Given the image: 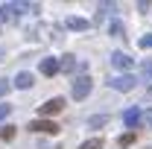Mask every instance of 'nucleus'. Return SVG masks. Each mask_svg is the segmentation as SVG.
I'll use <instances>...</instances> for the list:
<instances>
[{
    "instance_id": "obj_20",
    "label": "nucleus",
    "mask_w": 152,
    "mask_h": 149,
    "mask_svg": "<svg viewBox=\"0 0 152 149\" xmlns=\"http://www.w3.org/2000/svg\"><path fill=\"white\" fill-rule=\"evenodd\" d=\"M140 123H143V126H152V108H146V111H143V117H140Z\"/></svg>"
},
{
    "instance_id": "obj_11",
    "label": "nucleus",
    "mask_w": 152,
    "mask_h": 149,
    "mask_svg": "<svg viewBox=\"0 0 152 149\" xmlns=\"http://www.w3.org/2000/svg\"><path fill=\"white\" fill-rule=\"evenodd\" d=\"M64 23H67V29H76V32H85L88 29V20L85 18H67Z\"/></svg>"
},
{
    "instance_id": "obj_14",
    "label": "nucleus",
    "mask_w": 152,
    "mask_h": 149,
    "mask_svg": "<svg viewBox=\"0 0 152 149\" xmlns=\"http://www.w3.org/2000/svg\"><path fill=\"white\" fill-rule=\"evenodd\" d=\"M102 143H105L102 137H91V140H85V143H82L79 149H102Z\"/></svg>"
},
{
    "instance_id": "obj_7",
    "label": "nucleus",
    "mask_w": 152,
    "mask_h": 149,
    "mask_svg": "<svg viewBox=\"0 0 152 149\" xmlns=\"http://www.w3.org/2000/svg\"><path fill=\"white\" fill-rule=\"evenodd\" d=\"M140 117H143V114H140V108H126V111H123V123L134 131V129H137V123H140Z\"/></svg>"
},
{
    "instance_id": "obj_18",
    "label": "nucleus",
    "mask_w": 152,
    "mask_h": 149,
    "mask_svg": "<svg viewBox=\"0 0 152 149\" xmlns=\"http://www.w3.org/2000/svg\"><path fill=\"white\" fill-rule=\"evenodd\" d=\"M9 91H12V82L9 79H0V96H6Z\"/></svg>"
},
{
    "instance_id": "obj_10",
    "label": "nucleus",
    "mask_w": 152,
    "mask_h": 149,
    "mask_svg": "<svg viewBox=\"0 0 152 149\" xmlns=\"http://www.w3.org/2000/svg\"><path fill=\"white\" fill-rule=\"evenodd\" d=\"M41 73L44 76H56L58 73V58H41Z\"/></svg>"
},
{
    "instance_id": "obj_6",
    "label": "nucleus",
    "mask_w": 152,
    "mask_h": 149,
    "mask_svg": "<svg viewBox=\"0 0 152 149\" xmlns=\"http://www.w3.org/2000/svg\"><path fill=\"white\" fill-rule=\"evenodd\" d=\"M111 64L117 67V70H129V67L134 64V58H129L126 53H120V50H117V53H111Z\"/></svg>"
},
{
    "instance_id": "obj_15",
    "label": "nucleus",
    "mask_w": 152,
    "mask_h": 149,
    "mask_svg": "<svg viewBox=\"0 0 152 149\" xmlns=\"http://www.w3.org/2000/svg\"><path fill=\"white\" fill-rule=\"evenodd\" d=\"M105 123H108V117H105V114H96V117L88 120V126H91V129H99V126H105Z\"/></svg>"
},
{
    "instance_id": "obj_13",
    "label": "nucleus",
    "mask_w": 152,
    "mask_h": 149,
    "mask_svg": "<svg viewBox=\"0 0 152 149\" xmlns=\"http://www.w3.org/2000/svg\"><path fill=\"white\" fill-rule=\"evenodd\" d=\"M140 76H143V82H152V58H146L140 64Z\"/></svg>"
},
{
    "instance_id": "obj_8",
    "label": "nucleus",
    "mask_w": 152,
    "mask_h": 149,
    "mask_svg": "<svg viewBox=\"0 0 152 149\" xmlns=\"http://www.w3.org/2000/svg\"><path fill=\"white\" fill-rule=\"evenodd\" d=\"M76 67H79V61H76V56H70V53L58 58V70H64V73H73Z\"/></svg>"
},
{
    "instance_id": "obj_4",
    "label": "nucleus",
    "mask_w": 152,
    "mask_h": 149,
    "mask_svg": "<svg viewBox=\"0 0 152 149\" xmlns=\"http://www.w3.org/2000/svg\"><path fill=\"white\" fill-rule=\"evenodd\" d=\"M20 9H29L26 3H6V6H0V18L3 20H18Z\"/></svg>"
},
{
    "instance_id": "obj_3",
    "label": "nucleus",
    "mask_w": 152,
    "mask_h": 149,
    "mask_svg": "<svg viewBox=\"0 0 152 149\" xmlns=\"http://www.w3.org/2000/svg\"><path fill=\"white\" fill-rule=\"evenodd\" d=\"M108 85H111L114 91L126 93V91H132V88H134V76H129V73H120V76H114Z\"/></svg>"
},
{
    "instance_id": "obj_21",
    "label": "nucleus",
    "mask_w": 152,
    "mask_h": 149,
    "mask_svg": "<svg viewBox=\"0 0 152 149\" xmlns=\"http://www.w3.org/2000/svg\"><path fill=\"white\" fill-rule=\"evenodd\" d=\"M9 114H12V105H6V102H3V105H0V120H6Z\"/></svg>"
},
{
    "instance_id": "obj_2",
    "label": "nucleus",
    "mask_w": 152,
    "mask_h": 149,
    "mask_svg": "<svg viewBox=\"0 0 152 149\" xmlns=\"http://www.w3.org/2000/svg\"><path fill=\"white\" fill-rule=\"evenodd\" d=\"M38 111H41V120H44V117H53V114L64 111V99H61V96H53V99H47L44 105H38Z\"/></svg>"
},
{
    "instance_id": "obj_1",
    "label": "nucleus",
    "mask_w": 152,
    "mask_h": 149,
    "mask_svg": "<svg viewBox=\"0 0 152 149\" xmlns=\"http://www.w3.org/2000/svg\"><path fill=\"white\" fill-rule=\"evenodd\" d=\"M91 88H94V82H91V76L82 73L73 79V85H70V93H73V99H85L88 93H91Z\"/></svg>"
},
{
    "instance_id": "obj_16",
    "label": "nucleus",
    "mask_w": 152,
    "mask_h": 149,
    "mask_svg": "<svg viewBox=\"0 0 152 149\" xmlns=\"http://www.w3.org/2000/svg\"><path fill=\"white\" fill-rule=\"evenodd\" d=\"M120 146H132L134 143V131H126V134H120V140H117Z\"/></svg>"
},
{
    "instance_id": "obj_17",
    "label": "nucleus",
    "mask_w": 152,
    "mask_h": 149,
    "mask_svg": "<svg viewBox=\"0 0 152 149\" xmlns=\"http://www.w3.org/2000/svg\"><path fill=\"white\" fill-rule=\"evenodd\" d=\"M0 137H3V140H12V137H15V126H3V129H0Z\"/></svg>"
},
{
    "instance_id": "obj_19",
    "label": "nucleus",
    "mask_w": 152,
    "mask_h": 149,
    "mask_svg": "<svg viewBox=\"0 0 152 149\" xmlns=\"http://www.w3.org/2000/svg\"><path fill=\"white\" fill-rule=\"evenodd\" d=\"M137 44H140L143 50H152V32H149V35H143L140 41H137Z\"/></svg>"
},
{
    "instance_id": "obj_9",
    "label": "nucleus",
    "mask_w": 152,
    "mask_h": 149,
    "mask_svg": "<svg viewBox=\"0 0 152 149\" xmlns=\"http://www.w3.org/2000/svg\"><path fill=\"white\" fill-rule=\"evenodd\" d=\"M32 85H35L32 73H26V70H23V73H18V76H15V88H20V91H29Z\"/></svg>"
},
{
    "instance_id": "obj_5",
    "label": "nucleus",
    "mask_w": 152,
    "mask_h": 149,
    "mask_svg": "<svg viewBox=\"0 0 152 149\" xmlns=\"http://www.w3.org/2000/svg\"><path fill=\"white\" fill-rule=\"evenodd\" d=\"M29 131H41V134H56L58 126L53 123V120H32L29 123Z\"/></svg>"
},
{
    "instance_id": "obj_12",
    "label": "nucleus",
    "mask_w": 152,
    "mask_h": 149,
    "mask_svg": "<svg viewBox=\"0 0 152 149\" xmlns=\"http://www.w3.org/2000/svg\"><path fill=\"white\" fill-rule=\"evenodd\" d=\"M123 32H126V29H123V23L114 18L111 23H108V35H114V38H123Z\"/></svg>"
}]
</instances>
